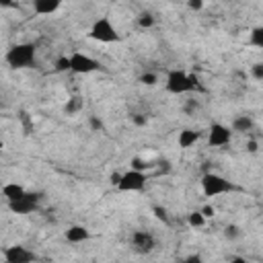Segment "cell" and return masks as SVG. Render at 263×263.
<instances>
[{"label":"cell","mask_w":263,"mask_h":263,"mask_svg":"<svg viewBox=\"0 0 263 263\" xmlns=\"http://www.w3.org/2000/svg\"><path fill=\"white\" fill-rule=\"evenodd\" d=\"M6 64L14 70L29 68L35 64V46L33 44H14L6 52Z\"/></svg>","instance_id":"6da1fadb"},{"label":"cell","mask_w":263,"mask_h":263,"mask_svg":"<svg viewBox=\"0 0 263 263\" xmlns=\"http://www.w3.org/2000/svg\"><path fill=\"white\" fill-rule=\"evenodd\" d=\"M198 88L200 84L194 74H187L183 70H171L166 74V90L171 95H185V92H192Z\"/></svg>","instance_id":"7a4b0ae2"},{"label":"cell","mask_w":263,"mask_h":263,"mask_svg":"<svg viewBox=\"0 0 263 263\" xmlns=\"http://www.w3.org/2000/svg\"><path fill=\"white\" fill-rule=\"evenodd\" d=\"M88 37H90V40H95V42H99V44H116V42H120V33H118V29L114 27V23H111L107 16H101L99 21L92 23V27L88 31Z\"/></svg>","instance_id":"3957f363"},{"label":"cell","mask_w":263,"mask_h":263,"mask_svg":"<svg viewBox=\"0 0 263 263\" xmlns=\"http://www.w3.org/2000/svg\"><path fill=\"white\" fill-rule=\"evenodd\" d=\"M234 190V185L228 181V179H224L216 173H206L202 177V192L206 198H216V196H222V194H228Z\"/></svg>","instance_id":"277c9868"},{"label":"cell","mask_w":263,"mask_h":263,"mask_svg":"<svg viewBox=\"0 0 263 263\" xmlns=\"http://www.w3.org/2000/svg\"><path fill=\"white\" fill-rule=\"evenodd\" d=\"M40 202H42V194H37V192H25L18 200L8 202V210H10L12 214L25 216V214L35 212L37 206H40Z\"/></svg>","instance_id":"5b68a950"},{"label":"cell","mask_w":263,"mask_h":263,"mask_svg":"<svg viewBox=\"0 0 263 263\" xmlns=\"http://www.w3.org/2000/svg\"><path fill=\"white\" fill-rule=\"evenodd\" d=\"M130 245H132V251H134V253H138V255H148V253L154 251L156 238H154V234H150L148 230H136L134 234H132Z\"/></svg>","instance_id":"8992f818"},{"label":"cell","mask_w":263,"mask_h":263,"mask_svg":"<svg viewBox=\"0 0 263 263\" xmlns=\"http://www.w3.org/2000/svg\"><path fill=\"white\" fill-rule=\"evenodd\" d=\"M70 58V70L74 72V74H90V72H97L99 68H101V64L97 62V60H92L90 56H86V54H72V56H68Z\"/></svg>","instance_id":"52a82bcc"},{"label":"cell","mask_w":263,"mask_h":263,"mask_svg":"<svg viewBox=\"0 0 263 263\" xmlns=\"http://www.w3.org/2000/svg\"><path fill=\"white\" fill-rule=\"evenodd\" d=\"M146 175L140 173V171H128V173H122V181L118 183V190L120 192H142L146 187Z\"/></svg>","instance_id":"ba28073f"},{"label":"cell","mask_w":263,"mask_h":263,"mask_svg":"<svg viewBox=\"0 0 263 263\" xmlns=\"http://www.w3.org/2000/svg\"><path fill=\"white\" fill-rule=\"evenodd\" d=\"M37 255L23 247V245H10L4 249V263H35Z\"/></svg>","instance_id":"9c48e42d"},{"label":"cell","mask_w":263,"mask_h":263,"mask_svg":"<svg viewBox=\"0 0 263 263\" xmlns=\"http://www.w3.org/2000/svg\"><path fill=\"white\" fill-rule=\"evenodd\" d=\"M230 136H232L230 128L222 126V124H212L210 134H208V144L210 146H226L230 142Z\"/></svg>","instance_id":"30bf717a"},{"label":"cell","mask_w":263,"mask_h":263,"mask_svg":"<svg viewBox=\"0 0 263 263\" xmlns=\"http://www.w3.org/2000/svg\"><path fill=\"white\" fill-rule=\"evenodd\" d=\"M60 0H35L33 2V10L37 14H54L56 10H60Z\"/></svg>","instance_id":"8fae6325"},{"label":"cell","mask_w":263,"mask_h":263,"mask_svg":"<svg viewBox=\"0 0 263 263\" xmlns=\"http://www.w3.org/2000/svg\"><path fill=\"white\" fill-rule=\"evenodd\" d=\"M86 238H90V232H88V228L86 226H70L68 230H66V240L68 242H82V240H86Z\"/></svg>","instance_id":"7c38bea8"},{"label":"cell","mask_w":263,"mask_h":263,"mask_svg":"<svg viewBox=\"0 0 263 263\" xmlns=\"http://www.w3.org/2000/svg\"><path fill=\"white\" fill-rule=\"evenodd\" d=\"M198 140H200V132H196V130H181V134H179V146L181 148H192Z\"/></svg>","instance_id":"4fadbf2b"},{"label":"cell","mask_w":263,"mask_h":263,"mask_svg":"<svg viewBox=\"0 0 263 263\" xmlns=\"http://www.w3.org/2000/svg\"><path fill=\"white\" fill-rule=\"evenodd\" d=\"M25 194V190L18 183H6L4 187H2V196L8 200V202H14V200H18Z\"/></svg>","instance_id":"5bb4252c"},{"label":"cell","mask_w":263,"mask_h":263,"mask_svg":"<svg viewBox=\"0 0 263 263\" xmlns=\"http://www.w3.org/2000/svg\"><path fill=\"white\" fill-rule=\"evenodd\" d=\"M232 130L247 134V132L253 130V120H251L249 116H238V118H234V122H232Z\"/></svg>","instance_id":"9a60e30c"},{"label":"cell","mask_w":263,"mask_h":263,"mask_svg":"<svg viewBox=\"0 0 263 263\" xmlns=\"http://www.w3.org/2000/svg\"><path fill=\"white\" fill-rule=\"evenodd\" d=\"M82 107H84L82 97H72V99H68L64 111H66V116H74V114H78V111H82Z\"/></svg>","instance_id":"2e32d148"},{"label":"cell","mask_w":263,"mask_h":263,"mask_svg":"<svg viewBox=\"0 0 263 263\" xmlns=\"http://www.w3.org/2000/svg\"><path fill=\"white\" fill-rule=\"evenodd\" d=\"M187 222H190V226H192V228H202L204 224H206V218H204L202 212L198 210V212H192V214H190Z\"/></svg>","instance_id":"e0dca14e"},{"label":"cell","mask_w":263,"mask_h":263,"mask_svg":"<svg viewBox=\"0 0 263 263\" xmlns=\"http://www.w3.org/2000/svg\"><path fill=\"white\" fill-rule=\"evenodd\" d=\"M249 44L255 46V48H263V27H255V29L251 31Z\"/></svg>","instance_id":"ac0fdd59"},{"label":"cell","mask_w":263,"mask_h":263,"mask_svg":"<svg viewBox=\"0 0 263 263\" xmlns=\"http://www.w3.org/2000/svg\"><path fill=\"white\" fill-rule=\"evenodd\" d=\"M138 25L142 27V29H150L154 25V16L150 14V12H142L140 16H138Z\"/></svg>","instance_id":"d6986e66"},{"label":"cell","mask_w":263,"mask_h":263,"mask_svg":"<svg viewBox=\"0 0 263 263\" xmlns=\"http://www.w3.org/2000/svg\"><path fill=\"white\" fill-rule=\"evenodd\" d=\"M224 236H226L228 240H236V238L240 236V228L234 226V224H228V226L224 228Z\"/></svg>","instance_id":"ffe728a7"},{"label":"cell","mask_w":263,"mask_h":263,"mask_svg":"<svg viewBox=\"0 0 263 263\" xmlns=\"http://www.w3.org/2000/svg\"><path fill=\"white\" fill-rule=\"evenodd\" d=\"M66 70H70V58L68 56H60L56 60V72H66Z\"/></svg>","instance_id":"44dd1931"},{"label":"cell","mask_w":263,"mask_h":263,"mask_svg":"<svg viewBox=\"0 0 263 263\" xmlns=\"http://www.w3.org/2000/svg\"><path fill=\"white\" fill-rule=\"evenodd\" d=\"M156 80H158V76H156L154 72H144L142 76H140V82H142V84H148V86L156 84Z\"/></svg>","instance_id":"7402d4cb"},{"label":"cell","mask_w":263,"mask_h":263,"mask_svg":"<svg viewBox=\"0 0 263 263\" xmlns=\"http://www.w3.org/2000/svg\"><path fill=\"white\" fill-rule=\"evenodd\" d=\"M148 166H150V164H146V162H144L142 158H138V156H134V158H132V168H134V171H140V173H144Z\"/></svg>","instance_id":"603a6c76"},{"label":"cell","mask_w":263,"mask_h":263,"mask_svg":"<svg viewBox=\"0 0 263 263\" xmlns=\"http://www.w3.org/2000/svg\"><path fill=\"white\" fill-rule=\"evenodd\" d=\"M152 212H154V216L160 220V222H168V216H166V210L162 208V206H154L152 208Z\"/></svg>","instance_id":"cb8c5ba5"},{"label":"cell","mask_w":263,"mask_h":263,"mask_svg":"<svg viewBox=\"0 0 263 263\" xmlns=\"http://www.w3.org/2000/svg\"><path fill=\"white\" fill-rule=\"evenodd\" d=\"M251 74H253V78L261 80V78H263V64H261V62L253 64V68H251Z\"/></svg>","instance_id":"d4e9b609"},{"label":"cell","mask_w":263,"mask_h":263,"mask_svg":"<svg viewBox=\"0 0 263 263\" xmlns=\"http://www.w3.org/2000/svg\"><path fill=\"white\" fill-rule=\"evenodd\" d=\"M88 126H90L92 132H101V130H103V122H101L99 118H95V116H92V118L88 120Z\"/></svg>","instance_id":"484cf974"},{"label":"cell","mask_w":263,"mask_h":263,"mask_svg":"<svg viewBox=\"0 0 263 263\" xmlns=\"http://www.w3.org/2000/svg\"><path fill=\"white\" fill-rule=\"evenodd\" d=\"M200 212H202V216H204L206 220H208V218H212V216L216 214V212H214V208H212V206H210V204H206V206H204V208H202Z\"/></svg>","instance_id":"4316f807"},{"label":"cell","mask_w":263,"mask_h":263,"mask_svg":"<svg viewBox=\"0 0 263 263\" xmlns=\"http://www.w3.org/2000/svg\"><path fill=\"white\" fill-rule=\"evenodd\" d=\"M181 263H204V259H202V255H198V253H192V255H187Z\"/></svg>","instance_id":"83f0119b"},{"label":"cell","mask_w":263,"mask_h":263,"mask_svg":"<svg viewBox=\"0 0 263 263\" xmlns=\"http://www.w3.org/2000/svg\"><path fill=\"white\" fill-rule=\"evenodd\" d=\"M132 122H134L136 126H146V124H148V118H146V116H132Z\"/></svg>","instance_id":"f1b7e54d"},{"label":"cell","mask_w":263,"mask_h":263,"mask_svg":"<svg viewBox=\"0 0 263 263\" xmlns=\"http://www.w3.org/2000/svg\"><path fill=\"white\" fill-rule=\"evenodd\" d=\"M21 120H23V124H25V128H27V132H31V130H33V124L29 122V116L25 114V111H21Z\"/></svg>","instance_id":"f546056e"},{"label":"cell","mask_w":263,"mask_h":263,"mask_svg":"<svg viewBox=\"0 0 263 263\" xmlns=\"http://www.w3.org/2000/svg\"><path fill=\"white\" fill-rule=\"evenodd\" d=\"M190 8L202 10V8H204V2H202V0H190Z\"/></svg>","instance_id":"4dcf8cb0"},{"label":"cell","mask_w":263,"mask_h":263,"mask_svg":"<svg viewBox=\"0 0 263 263\" xmlns=\"http://www.w3.org/2000/svg\"><path fill=\"white\" fill-rule=\"evenodd\" d=\"M247 150H249L251 154H255V152H257V142H255V140H249V142H247Z\"/></svg>","instance_id":"1f68e13d"},{"label":"cell","mask_w":263,"mask_h":263,"mask_svg":"<svg viewBox=\"0 0 263 263\" xmlns=\"http://www.w3.org/2000/svg\"><path fill=\"white\" fill-rule=\"evenodd\" d=\"M198 107H200V105H198L196 101H190V103H187V105H185V111H187V114H192V111H196Z\"/></svg>","instance_id":"d6a6232c"},{"label":"cell","mask_w":263,"mask_h":263,"mask_svg":"<svg viewBox=\"0 0 263 263\" xmlns=\"http://www.w3.org/2000/svg\"><path fill=\"white\" fill-rule=\"evenodd\" d=\"M120 181H122V173H114V175H111V185H114V187H118Z\"/></svg>","instance_id":"836d02e7"},{"label":"cell","mask_w":263,"mask_h":263,"mask_svg":"<svg viewBox=\"0 0 263 263\" xmlns=\"http://www.w3.org/2000/svg\"><path fill=\"white\" fill-rule=\"evenodd\" d=\"M228 263H249V261H247L245 257H238V255H236V257H232Z\"/></svg>","instance_id":"e575fe53"},{"label":"cell","mask_w":263,"mask_h":263,"mask_svg":"<svg viewBox=\"0 0 263 263\" xmlns=\"http://www.w3.org/2000/svg\"><path fill=\"white\" fill-rule=\"evenodd\" d=\"M2 148H4V142H2V140H0V150H2Z\"/></svg>","instance_id":"d590c367"},{"label":"cell","mask_w":263,"mask_h":263,"mask_svg":"<svg viewBox=\"0 0 263 263\" xmlns=\"http://www.w3.org/2000/svg\"><path fill=\"white\" fill-rule=\"evenodd\" d=\"M175 263H181V261H175Z\"/></svg>","instance_id":"8d00e7d4"}]
</instances>
